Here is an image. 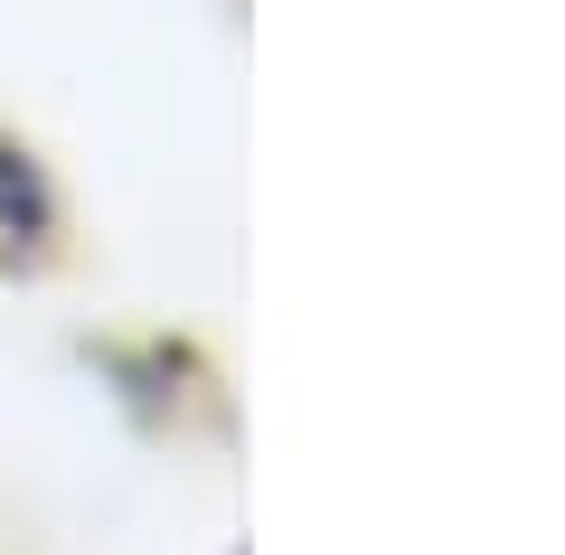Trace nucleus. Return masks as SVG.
Segmentation results:
<instances>
[{
    "label": "nucleus",
    "mask_w": 565,
    "mask_h": 555,
    "mask_svg": "<svg viewBox=\"0 0 565 555\" xmlns=\"http://www.w3.org/2000/svg\"><path fill=\"white\" fill-rule=\"evenodd\" d=\"M57 226V199H47L39 160L20 151V141H0V264L39 255V236Z\"/></svg>",
    "instance_id": "f257e3e1"
}]
</instances>
